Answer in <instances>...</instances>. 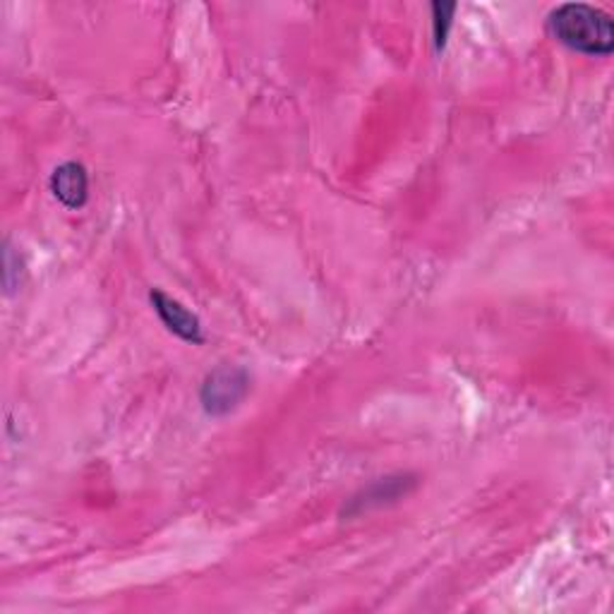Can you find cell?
Segmentation results:
<instances>
[{
    "instance_id": "cell-1",
    "label": "cell",
    "mask_w": 614,
    "mask_h": 614,
    "mask_svg": "<svg viewBox=\"0 0 614 614\" xmlns=\"http://www.w3.org/2000/svg\"><path fill=\"white\" fill-rule=\"evenodd\" d=\"M547 29L576 54L605 58L614 51V22L595 5L564 3L550 12Z\"/></svg>"
},
{
    "instance_id": "cell-2",
    "label": "cell",
    "mask_w": 614,
    "mask_h": 614,
    "mask_svg": "<svg viewBox=\"0 0 614 614\" xmlns=\"http://www.w3.org/2000/svg\"><path fill=\"white\" fill-rule=\"evenodd\" d=\"M250 391V377L240 367H216L214 373H209L202 385V406L209 415H226Z\"/></svg>"
},
{
    "instance_id": "cell-3",
    "label": "cell",
    "mask_w": 614,
    "mask_h": 614,
    "mask_svg": "<svg viewBox=\"0 0 614 614\" xmlns=\"http://www.w3.org/2000/svg\"><path fill=\"white\" fill-rule=\"evenodd\" d=\"M152 305L156 315L162 317V322L166 324L168 331H174L176 336L188 343H202V324L198 315H192L188 307H182L178 300L166 296L164 291H152Z\"/></svg>"
},
{
    "instance_id": "cell-4",
    "label": "cell",
    "mask_w": 614,
    "mask_h": 614,
    "mask_svg": "<svg viewBox=\"0 0 614 614\" xmlns=\"http://www.w3.org/2000/svg\"><path fill=\"white\" fill-rule=\"evenodd\" d=\"M51 190L58 202L68 209H82L90 198V176L82 164L68 162L51 176Z\"/></svg>"
},
{
    "instance_id": "cell-5",
    "label": "cell",
    "mask_w": 614,
    "mask_h": 614,
    "mask_svg": "<svg viewBox=\"0 0 614 614\" xmlns=\"http://www.w3.org/2000/svg\"><path fill=\"white\" fill-rule=\"evenodd\" d=\"M457 12V5H445V3H433V27H435V46L441 51L447 44V34L451 27V17Z\"/></svg>"
}]
</instances>
